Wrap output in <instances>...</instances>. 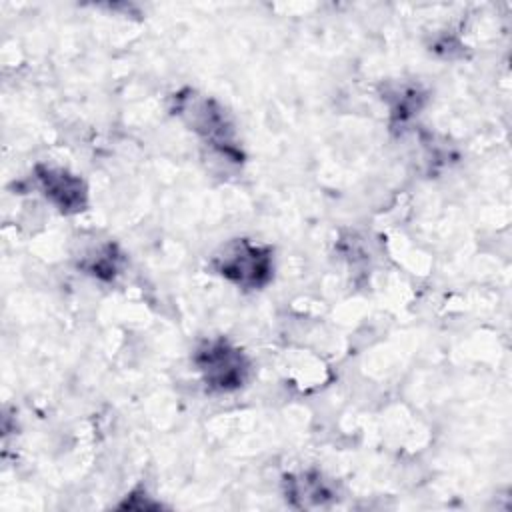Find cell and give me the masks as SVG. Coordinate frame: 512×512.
Masks as SVG:
<instances>
[{
	"mask_svg": "<svg viewBox=\"0 0 512 512\" xmlns=\"http://www.w3.org/2000/svg\"><path fill=\"white\" fill-rule=\"evenodd\" d=\"M210 268L238 288L258 290L274 276V250L248 238H236L212 254Z\"/></svg>",
	"mask_w": 512,
	"mask_h": 512,
	"instance_id": "obj_2",
	"label": "cell"
},
{
	"mask_svg": "<svg viewBox=\"0 0 512 512\" xmlns=\"http://www.w3.org/2000/svg\"><path fill=\"white\" fill-rule=\"evenodd\" d=\"M172 112L194 130L204 144L228 162H240L242 150L236 144L234 126L226 110L210 96L198 94L192 88H184L172 98Z\"/></svg>",
	"mask_w": 512,
	"mask_h": 512,
	"instance_id": "obj_1",
	"label": "cell"
},
{
	"mask_svg": "<svg viewBox=\"0 0 512 512\" xmlns=\"http://www.w3.org/2000/svg\"><path fill=\"white\" fill-rule=\"evenodd\" d=\"M388 96H392L390 114H392V120L396 122H406L408 118L418 114V110L424 104V94L418 90V86H400V88H394Z\"/></svg>",
	"mask_w": 512,
	"mask_h": 512,
	"instance_id": "obj_7",
	"label": "cell"
},
{
	"mask_svg": "<svg viewBox=\"0 0 512 512\" xmlns=\"http://www.w3.org/2000/svg\"><path fill=\"white\" fill-rule=\"evenodd\" d=\"M34 182L40 194L62 214H78L88 206L86 182L66 168L36 164Z\"/></svg>",
	"mask_w": 512,
	"mask_h": 512,
	"instance_id": "obj_4",
	"label": "cell"
},
{
	"mask_svg": "<svg viewBox=\"0 0 512 512\" xmlns=\"http://www.w3.org/2000/svg\"><path fill=\"white\" fill-rule=\"evenodd\" d=\"M284 496L292 506L318 508L336 500L334 484L318 470L284 476Z\"/></svg>",
	"mask_w": 512,
	"mask_h": 512,
	"instance_id": "obj_5",
	"label": "cell"
},
{
	"mask_svg": "<svg viewBox=\"0 0 512 512\" xmlns=\"http://www.w3.org/2000/svg\"><path fill=\"white\" fill-rule=\"evenodd\" d=\"M124 262V254L114 242H100L82 252L78 260V268L98 280H112L120 272Z\"/></svg>",
	"mask_w": 512,
	"mask_h": 512,
	"instance_id": "obj_6",
	"label": "cell"
},
{
	"mask_svg": "<svg viewBox=\"0 0 512 512\" xmlns=\"http://www.w3.org/2000/svg\"><path fill=\"white\" fill-rule=\"evenodd\" d=\"M192 364L204 386L218 394L240 390L252 374V362L246 352L222 336L198 344L192 354Z\"/></svg>",
	"mask_w": 512,
	"mask_h": 512,
	"instance_id": "obj_3",
	"label": "cell"
}]
</instances>
